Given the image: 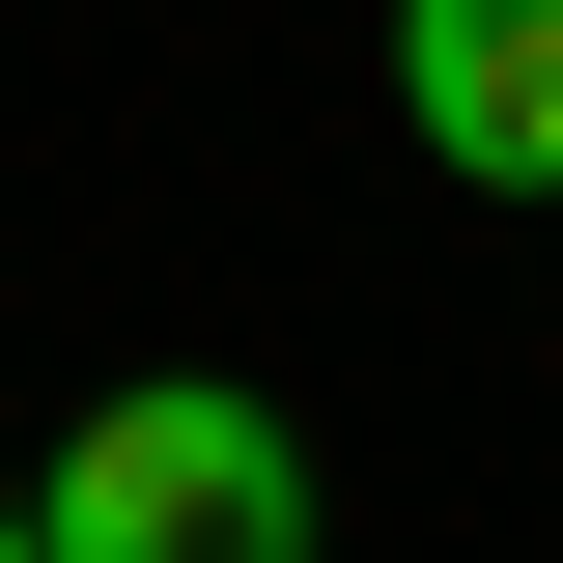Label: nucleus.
Wrapping results in <instances>:
<instances>
[{
	"label": "nucleus",
	"mask_w": 563,
	"mask_h": 563,
	"mask_svg": "<svg viewBox=\"0 0 563 563\" xmlns=\"http://www.w3.org/2000/svg\"><path fill=\"white\" fill-rule=\"evenodd\" d=\"M29 563H339V507H310V422H282V395L141 366V395H85V422H57Z\"/></svg>",
	"instance_id": "f257e3e1"
},
{
	"label": "nucleus",
	"mask_w": 563,
	"mask_h": 563,
	"mask_svg": "<svg viewBox=\"0 0 563 563\" xmlns=\"http://www.w3.org/2000/svg\"><path fill=\"white\" fill-rule=\"evenodd\" d=\"M395 113L451 198H563V0H395Z\"/></svg>",
	"instance_id": "f03ea898"
},
{
	"label": "nucleus",
	"mask_w": 563,
	"mask_h": 563,
	"mask_svg": "<svg viewBox=\"0 0 563 563\" xmlns=\"http://www.w3.org/2000/svg\"><path fill=\"white\" fill-rule=\"evenodd\" d=\"M0 563H29V507H0Z\"/></svg>",
	"instance_id": "7ed1b4c3"
}]
</instances>
